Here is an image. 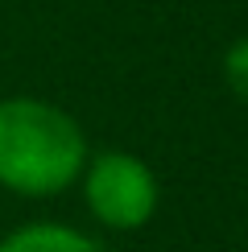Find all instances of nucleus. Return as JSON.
Returning a JSON list of instances; mask_svg holds the SVG:
<instances>
[{"label":"nucleus","instance_id":"nucleus-3","mask_svg":"<svg viewBox=\"0 0 248 252\" xmlns=\"http://www.w3.org/2000/svg\"><path fill=\"white\" fill-rule=\"evenodd\" d=\"M0 252H99V240L70 223L37 219V223H21L8 236H0Z\"/></svg>","mask_w":248,"mask_h":252},{"label":"nucleus","instance_id":"nucleus-1","mask_svg":"<svg viewBox=\"0 0 248 252\" xmlns=\"http://www.w3.org/2000/svg\"><path fill=\"white\" fill-rule=\"evenodd\" d=\"M87 132L66 108L33 95L0 99V186L21 198H54L87 165Z\"/></svg>","mask_w":248,"mask_h":252},{"label":"nucleus","instance_id":"nucleus-2","mask_svg":"<svg viewBox=\"0 0 248 252\" xmlns=\"http://www.w3.org/2000/svg\"><path fill=\"white\" fill-rule=\"evenodd\" d=\"M79 182H83V203H87L91 219L108 232H137L157 215V203H161L157 174L137 153L103 149L87 157Z\"/></svg>","mask_w":248,"mask_h":252},{"label":"nucleus","instance_id":"nucleus-4","mask_svg":"<svg viewBox=\"0 0 248 252\" xmlns=\"http://www.w3.org/2000/svg\"><path fill=\"white\" fill-rule=\"evenodd\" d=\"M223 83L232 95H240L248 103V37H236L223 50Z\"/></svg>","mask_w":248,"mask_h":252}]
</instances>
